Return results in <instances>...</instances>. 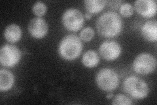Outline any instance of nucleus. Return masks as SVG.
I'll return each mask as SVG.
<instances>
[{"label": "nucleus", "mask_w": 157, "mask_h": 105, "mask_svg": "<svg viewBox=\"0 0 157 105\" xmlns=\"http://www.w3.org/2000/svg\"><path fill=\"white\" fill-rule=\"evenodd\" d=\"M122 19L117 13L107 11L97 19L96 28L101 36L105 38H113L118 36L122 30Z\"/></svg>", "instance_id": "1"}, {"label": "nucleus", "mask_w": 157, "mask_h": 105, "mask_svg": "<svg viewBox=\"0 0 157 105\" xmlns=\"http://www.w3.org/2000/svg\"><path fill=\"white\" fill-rule=\"evenodd\" d=\"M82 49L81 39L76 35L70 34L62 39L59 45L58 52L63 59L73 61L80 56Z\"/></svg>", "instance_id": "2"}, {"label": "nucleus", "mask_w": 157, "mask_h": 105, "mask_svg": "<svg viewBox=\"0 0 157 105\" xmlns=\"http://www.w3.org/2000/svg\"><path fill=\"white\" fill-rule=\"evenodd\" d=\"M122 87L127 94L137 99L145 98L149 91L147 83L142 79L135 76L127 77L124 79Z\"/></svg>", "instance_id": "3"}, {"label": "nucleus", "mask_w": 157, "mask_h": 105, "mask_svg": "<svg viewBox=\"0 0 157 105\" xmlns=\"http://www.w3.org/2000/svg\"><path fill=\"white\" fill-rule=\"evenodd\" d=\"M96 82L98 87L103 91L111 92L115 90L119 84L117 73L111 68H103L98 72Z\"/></svg>", "instance_id": "4"}, {"label": "nucleus", "mask_w": 157, "mask_h": 105, "mask_svg": "<svg viewBox=\"0 0 157 105\" xmlns=\"http://www.w3.org/2000/svg\"><path fill=\"white\" fill-rule=\"evenodd\" d=\"M62 23L68 30L77 32L85 24L84 16L77 9H68L63 14Z\"/></svg>", "instance_id": "5"}, {"label": "nucleus", "mask_w": 157, "mask_h": 105, "mask_svg": "<svg viewBox=\"0 0 157 105\" xmlns=\"http://www.w3.org/2000/svg\"><path fill=\"white\" fill-rule=\"evenodd\" d=\"M156 66L155 58L149 53H141L136 57L133 63L134 71L141 75H147L153 72Z\"/></svg>", "instance_id": "6"}, {"label": "nucleus", "mask_w": 157, "mask_h": 105, "mask_svg": "<svg viewBox=\"0 0 157 105\" xmlns=\"http://www.w3.org/2000/svg\"><path fill=\"white\" fill-rule=\"evenodd\" d=\"M21 52L17 47L13 45H5L0 51V63L3 67H13L21 61Z\"/></svg>", "instance_id": "7"}, {"label": "nucleus", "mask_w": 157, "mask_h": 105, "mask_svg": "<svg viewBox=\"0 0 157 105\" xmlns=\"http://www.w3.org/2000/svg\"><path fill=\"white\" fill-rule=\"evenodd\" d=\"M99 51L102 58L107 61H113L120 56L122 48L115 41H105L101 44Z\"/></svg>", "instance_id": "8"}, {"label": "nucleus", "mask_w": 157, "mask_h": 105, "mask_svg": "<svg viewBox=\"0 0 157 105\" xmlns=\"http://www.w3.org/2000/svg\"><path fill=\"white\" fill-rule=\"evenodd\" d=\"M48 24L43 18L36 17L32 19L28 25V31L34 38L41 39L48 32Z\"/></svg>", "instance_id": "9"}, {"label": "nucleus", "mask_w": 157, "mask_h": 105, "mask_svg": "<svg viewBox=\"0 0 157 105\" xmlns=\"http://www.w3.org/2000/svg\"><path fill=\"white\" fill-rule=\"evenodd\" d=\"M136 11L145 18H151L156 13V2L154 0H137L134 2Z\"/></svg>", "instance_id": "10"}, {"label": "nucleus", "mask_w": 157, "mask_h": 105, "mask_svg": "<svg viewBox=\"0 0 157 105\" xmlns=\"http://www.w3.org/2000/svg\"><path fill=\"white\" fill-rule=\"evenodd\" d=\"M141 34L147 40L156 42L157 40V23L156 20L146 22L142 26Z\"/></svg>", "instance_id": "11"}, {"label": "nucleus", "mask_w": 157, "mask_h": 105, "mask_svg": "<svg viewBox=\"0 0 157 105\" xmlns=\"http://www.w3.org/2000/svg\"><path fill=\"white\" fill-rule=\"evenodd\" d=\"M14 82V78L11 72L3 68L0 70V91H9L12 88Z\"/></svg>", "instance_id": "12"}, {"label": "nucleus", "mask_w": 157, "mask_h": 105, "mask_svg": "<svg viewBox=\"0 0 157 105\" xmlns=\"http://www.w3.org/2000/svg\"><path fill=\"white\" fill-rule=\"evenodd\" d=\"M4 36L9 42H17L22 37V30L17 24H10L5 30Z\"/></svg>", "instance_id": "13"}, {"label": "nucleus", "mask_w": 157, "mask_h": 105, "mask_svg": "<svg viewBox=\"0 0 157 105\" xmlns=\"http://www.w3.org/2000/svg\"><path fill=\"white\" fill-rule=\"evenodd\" d=\"M100 62L99 56L97 53L93 50L87 51L82 58V63L84 66L88 68H93L96 67Z\"/></svg>", "instance_id": "14"}, {"label": "nucleus", "mask_w": 157, "mask_h": 105, "mask_svg": "<svg viewBox=\"0 0 157 105\" xmlns=\"http://www.w3.org/2000/svg\"><path fill=\"white\" fill-rule=\"evenodd\" d=\"M107 3V2L104 0H86L85 2L86 11L92 14L100 13Z\"/></svg>", "instance_id": "15"}, {"label": "nucleus", "mask_w": 157, "mask_h": 105, "mask_svg": "<svg viewBox=\"0 0 157 105\" xmlns=\"http://www.w3.org/2000/svg\"><path fill=\"white\" fill-rule=\"evenodd\" d=\"M112 104L115 105H130L132 104V101L130 98L122 94H118L113 98Z\"/></svg>", "instance_id": "16"}, {"label": "nucleus", "mask_w": 157, "mask_h": 105, "mask_svg": "<svg viewBox=\"0 0 157 105\" xmlns=\"http://www.w3.org/2000/svg\"><path fill=\"white\" fill-rule=\"evenodd\" d=\"M94 36V31L91 27H86L80 33V38L85 42H90Z\"/></svg>", "instance_id": "17"}, {"label": "nucleus", "mask_w": 157, "mask_h": 105, "mask_svg": "<svg viewBox=\"0 0 157 105\" xmlns=\"http://www.w3.org/2000/svg\"><path fill=\"white\" fill-rule=\"evenodd\" d=\"M32 11L36 15L41 17L45 14L47 11V6L44 3L41 2H38L34 4L32 8Z\"/></svg>", "instance_id": "18"}, {"label": "nucleus", "mask_w": 157, "mask_h": 105, "mask_svg": "<svg viewBox=\"0 0 157 105\" xmlns=\"http://www.w3.org/2000/svg\"><path fill=\"white\" fill-rule=\"evenodd\" d=\"M119 10L121 14L125 17H130L134 13V8L129 3H124L121 4Z\"/></svg>", "instance_id": "19"}, {"label": "nucleus", "mask_w": 157, "mask_h": 105, "mask_svg": "<svg viewBox=\"0 0 157 105\" xmlns=\"http://www.w3.org/2000/svg\"><path fill=\"white\" fill-rule=\"evenodd\" d=\"M108 3H109V7L113 9H117L118 7L121 6L122 1H110L108 2Z\"/></svg>", "instance_id": "20"}, {"label": "nucleus", "mask_w": 157, "mask_h": 105, "mask_svg": "<svg viewBox=\"0 0 157 105\" xmlns=\"http://www.w3.org/2000/svg\"><path fill=\"white\" fill-rule=\"evenodd\" d=\"M85 17L86 19H90L92 18V16H91V14H90L89 13H86L85 15Z\"/></svg>", "instance_id": "21"}, {"label": "nucleus", "mask_w": 157, "mask_h": 105, "mask_svg": "<svg viewBox=\"0 0 157 105\" xmlns=\"http://www.w3.org/2000/svg\"><path fill=\"white\" fill-rule=\"evenodd\" d=\"M113 97V93H110V94H108L106 96V98L107 99H111Z\"/></svg>", "instance_id": "22"}]
</instances>
